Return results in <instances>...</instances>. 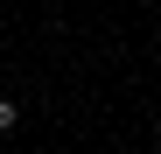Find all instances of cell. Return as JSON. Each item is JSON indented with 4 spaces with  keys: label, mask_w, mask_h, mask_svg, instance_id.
Wrapping results in <instances>:
<instances>
[{
    "label": "cell",
    "mask_w": 161,
    "mask_h": 154,
    "mask_svg": "<svg viewBox=\"0 0 161 154\" xmlns=\"http://www.w3.org/2000/svg\"><path fill=\"white\" fill-rule=\"evenodd\" d=\"M14 119H21V105H14V98H0V133H14Z\"/></svg>",
    "instance_id": "cell-1"
}]
</instances>
